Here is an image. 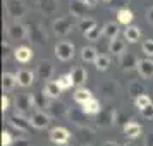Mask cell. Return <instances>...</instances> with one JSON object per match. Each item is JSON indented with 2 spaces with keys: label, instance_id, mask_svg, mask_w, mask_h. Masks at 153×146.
<instances>
[{
  "label": "cell",
  "instance_id": "obj_34",
  "mask_svg": "<svg viewBox=\"0 0 153 146\" xmlns=\"http://www.w3.org/2000/svg\"><path fill=\"white\" fill-rule=\"evenodd\" d=\"M152 103H153V102H152V98L148 96V95H141L139 98H136V100H134V105L138 107L139 110H143L145 107H148V105H152Z\"/></svg>",
  "mask_w": 153,
  "mask_h": 146
},
{
  "label": "cell",
  "instance_id": "obj_35",
  "mask_svg": "<svg viewBox=\"0 0 153 146\" xmlns=\"http://www.w3.org/2000/svg\"><path fill=\"white\" fill-rule=\"evenodd\" d=\"M100 35L103 36V29H100V26H97V28H93L90 33L86 35V38H88L90 42H95V40H98V38H100Z\"/></svg>",
  "mask_w": 153,
  "mask_h": 146
},
{
  "label": "cell",
  "instance_id": "obj_40",
  "mask_svg": "<svg viewBox=\"0 0 153 146\" xmlns=\"http://www.w3.org/2000/svg\"><path fill=\"white\" fill-rule=\"evenodd\" d=\"M9 103H10V100H9V96H7V95H4V96H2V112H7Z\"/></svg>",
  "mask_w": 153,
  "mask_h": 146
},
{
  "label": "cell",
  "instance_id": "obj_15",
  "mask_svg": "<svg viewBox=\"0 0 153 146\" xmlns=\"http://www.w3.org/2000/svg\"><path fill=\"white\" fill-rule=\"evenodd\" d=\"M36 7L45 16H50L59 9V0H36Z\"/></svg>",
  "mask_w": 153,
  "mask_h": 146
},
{
  "label": "cell",
  "instance_id": "obj_1",
  "mask_svg": "<svg viewBox=\"0 0 153 146\" xmlns=\"http://www.w3.org/2000/svg\"><path fill=\"white\" fill-rule=\"evenodd\" d=\"M28 40H31V43L36 45V47H43V45H47L48 36H47V31L42 28L40 22H33V24L28 28Z\"/></svg>",
  "mask_w": 153,
  "mask_h": 146
},
{
  "label": "cell",
  "instance_id": "obj_5",
  "mask_svg": "<svg viewBox=\"0 0 153 146\" xmlns=\"http://www.w3.org/2000/svg\"><path fill=\"white\" fill-rule=\"evenodd\" d=\"M7 35L10 40H28V28L16 21L14 24H10L7 28Z\"/></svg>",
  "mask_w": 153,
  "mask_h": 146
},
{
  "label": "cell",
  "instance_id": "obj_46",
  "mask_svg": "<svg viewBox=\"0 0 153 146\" xmlns=\"http://www.w3.org/2000/svg\"><path fill=\"white\" fill-rule=\"evenodd\" d=\"M105 2H110V0H105Z\"/></svg>",
  "mask_w": 153,
  "mask_h": 146
},
{
  "label": "cell",
  "instance_id": "obj_23",
  "mask_svg": "<svg viewBox=\"0 0 153 146\" xmlns=\"http://www.w3.org/2000/svg\"><path fill=\"white\" fill-rule=\"evenodd\" d=\"M90 100H93V93L88 88H77L74 91V102L84 105L86 102H90Z\"/></svg>",
  "mask_w": 153,
  "mask_h": 146
},
{
  "label": "cell",
  "instance_id": "obj_29",
  "mask_svg": "<svg viewBox=\"0 0 153 146\" xmlns=\"http://www.w3.org/2000/svg\"><path fill=\"white\" fill-rule=\"evenodd\" d=\"M103 36L105 38H108V40H115V38H119V24H115V22H107L103 28Z\"/></svg>",
  "mask_w": 153,
  "mask_h": 146
},
{
  "label": "cell",
  "instance_id": "obj_9",
  "mask_svg": "<svg viewBox=\"0 0 153 146\" xmlns=\"http://www.w3.org/2000/svg\"><path fill=\"white\" fill-rule=\"evenodd\" d=\"M31 108H33L31 96H28V95H17V96H16V113L26 115Z\"/></svg>",
  "mask_w": 153,
  "mask_h": 146
},
{
  "label": "cell",
  "instance_id": "obj_3",
  "mask_svg": "<svg viewBox=\"0 0 153 146\" xmlns=\"http://www.w3.org/2000/svg\"><path fill=\"white\" fill-rule=\"evenodd\" d=\"M55 55L59 60L67 62L74 57V45L71 42H59L55 45Z\"/></svg>",
  "mask_w": 153,
  "mask_h": 146
},
{
  "label": "cell",
  "instance_id": "obj_42",
  "mask_svg": "<svg viewBox=\"0 0 153 146\" xmlns=\"http://www.w3.org/2000/svg\"><path fill=\"white\" fill-rule=\"evenodd\" d=\"M84 4H86L88 7H95V5L98 4V0H84Z\"/></svg>",
  "mask_w": 153,
  "mask_h": 146
},
{
  "label": "cell",
  "instance_id": "obj_21",
  "mask_svg": "<svg viewBox=\"0 0 153 146\" xmlns=\"http://www.w3.org/2000/svg\"><path fill=\"white\" fill-rule=\"evenodd\" d=\"M71 76L74 79V86L83 88V84L86 83V77H88V72H86V69H83V67H74V69L71 70Z\"/></svg>",
  "mask_w": 153,
  "mask_h": 146
},
{
  "label": "cell",
  "instance_id": "obj_18",
  "mask_svg": "<svg viewBox=\"0 0 153 146\" xmlns=\"http://www.w3.org/2000/svg\"><path fill=\"white\" fill-rule=\"evenodd\" d=\"M139 134H141V125L138 122L129 120V122L124 124V136L127 139H136V138H139Z\"/></svg>",
  "mask_w": 153,
  "mask_h": 146
},
{
  "label": "cell",
  "instance_id": "obj_30",
  "mask_svg": "<svg viewBox=\"0 0 153 146\" xmlns=\"http://www.w3.org/2000/svg\"><path fill=\"white\" fill-rule=\"evenodd\" d=\"M98 88H100V93H103L107 98H112L115 95V91H117V86H115L114 81H105V83H102Z\"/></svg>",
  "mask_w": 153,
  "mask_h": 146
},
{
  "label": "cell",
  "instance_id": "obj_12",
  "mask_svg": "<svg viewBox=\"0 0 153 146\" xmlns=\"http://www.w3.org/2000/svg\"><path fill=\"white\" fill-rule=\"evenodd\" d=\"M9 124L12 125L14 129L21 132H28L29 131V120L24 115H19V113H14V115H10L9 117Z\"/></svg>",
  "mask_w": 153,
  "mask_h": 146
},
{
  "label": "cell",
  "instance_id": "obj_28",
  "mask_svg": "<svg viewBox=\"0 0 153 146\" xmlns=\"http://www.w3.org/2000/svg\"><path fill=\"white\" fill-rule=\"evenodd\" d=\"M145 91H146V88L139 83V81H132V83L129 84V96H131L132 100L139 98L141 95H146Z\"/></svg>",
  "mask_w": 153,
  "mask_h": 146
},
{
  "label": "cell",
  "instance_id": "obj_25",
  "mask_svg": "<svg viewBox=\"0 0 153 146\" xmlns=\"http://www.w3.org/2000/svg\"><path fill=\"white\" fill-rule=\"evenodd\" d=\"M139 38H141L139 28H136V26H127L124 29V40L127 43H136V42H139Z\"/></svg>",
  "mask_w": 153,
  "mask_h": 146
},
{
  "label": "cell",
  "instance_id": "obj_11",
  "mask_svg": "<svg viewBox=\"0 0 153 146\" xmlns=\"http://www.w3.org/2000/svg\"><path fill=\"white\" fill-rule=\"evenodd\" d=\"M36 74H38L40 79H43V81L48 83L50 79H52V76H53V65H52V62H50V60H42V62L38 64Z\"/></svg>",
  "mask_w": 153,
  "mask_h": 146
},
{
  "label": "cell",
  "instance_id": "obj_33",
  "mask_svg": "<svg viewBox=\"0 0 153 146\" xmlns=\"http://www.w3.org/2000/svg\"><path fill=\"white\" fill-rule=\"evenodd\" d=\"M108 65H110V59L108 55H98V59L95 60V67L98 70H107L108 69Z\"/></svg>",
  "mask_w": 153,
  "mask_h": 146
},
{
  "label": "cell",
  "instance_id": "obj_4",
  "mask_svg": "<svg viewBox=\"0 0 153 146\" xmlns=\"http://www.w3.org/2000/svg\"><path fill=\"white\" fill-rule=\"evenodd\" d=\"M71 139V131L65 129V127H53L50 131V141L55 143L57 146H62V145H67Z\"/></svg>",
  "mask_w": 153,
  "mask_h": 146
},
{
  "label": "cell",
  "instance_id": "obj_22",
  "mask_svg": "<svg viewBox=\"0 0 153 146\" xmlns=\"http://www.w3.org/2000/svg\"><path fill=\"white\" fill-rule=\"evenodd\" d=\"M100 112H102V103L97 98H93L83 105V113H86V115H98Z\"/></svg>",
  "mask_w": 153,
  "mask_h": 146
},
{
  "label": "cell",
  "instance_id": "obj_6",
  "mask_svg": "<svg viewBox=\"0 0 153 146\" xmlns=\"http://www.w3.org/2000/svg\"><path fill=\"white\" fill-rule=\"evenodd\" d=\"M29 122H31V125L36 127V129H45V127L50 124V113H47V112H43V110H36V112L31 113Z\"/></svg>",
  "mask_w": 153,
  "mask_h": 146
},
{
  "label": "cell",
  "instance_id": "obj_41",
  "mask_svg": "<svg viewBox=\"0 0 153 146\" xmlns=\"http://www.w3.org/2000/svg\"><path fill=\"white\" fill-rule=\"evenodd\" d=\"M146 19H148L150 24H153V7L148 9V12H146Z\"/></svg>",
  "mask_w": 153,
  "mask_h": 146
},
{
  "label": "cell",
  "instance_id": "obj_20",
  "mask_svg": "<svg viewBox=\"0 0 153 146\" xmlns=\"http://www.w3.org/2000/svg\"><path fill=\"white\" fill-rule=\"evenodd\" d=\"M60 86L57 81H48V83L45 84V88H43V93L47 95V98L50 100H57V98L60 96Z\"/></svg>",
  "mask_w": 153,
  "mask_h": 146
},
{
  "label": "cell",
  "instance_id": "obj_8",
  "mask_svg": "<svg viewBox=\"0 0 153 146\" xmlns=\"http://www.w3.org/2000/svg\"><path fill=\"white\" fill-rule=\"evenodd\" d=\"M86 9L88 5L84 4V0H71L69 2V12L72 17H77L79 21L86 17Z\"/></svg>",
  "mask_w": 153,
  "mask_h": 146
},
{
  "label": "cell",
  "instance_id": "obj_31",
  "mask_svg": "<svg viewBox=\"0 0 153 146\" xmlns=\"http://www.w3.org/2000/svg\"><path fill=\"white\" fill-rule=\"evenodd\" d=\"M81 59H83L84 62H93L95 64V60L98 59L97 50L93 48V47H84V48L81 50Z\"/></svg>",
  "mask_w": 153,
  "mask_h": 146
},
{
  "label": "cell",
  "instance_id": "obj_13",
  "mask_svg": "<svg viewBox=\"0 0 153 146\" xmlns=\"http://www.w3.org/2000/svg\"><path fill=\"white\" fill-rule=\"evenodd\" d=\"M138 72L141 77H145V79H152L153 77V60L152 59H143V60H139L138 62Z\"/></svg>",
  "mask_w": 153,
  "mask_h": 146
},
{
  "label": "cell",
  "instance_id": "obj_19",
  "mask_svg": "<svg viewBox=\"0 0 153 146\" xmlns=\"http://www.w3.org/2000/svg\"><path fill=\"white\" fill-rule=\"evenodd\" d=\"M132 19H134V14H132V10L129 7H120L117 10V22L119 24H126V28H127V26H131Z\"/></svg>",
  "mask_w": 153,
  "mask_h": 146
},
{
  "label": "cell",
  "instance_id": "obj_37",
  "mask_svg": "<svg viewBox=\"0 0 153 146\" xmlns=\"http://www.w3.org/2000/svg\"><path fill=\"white\" fill-rule=\"evenodd\" d=\"M14 145V139H12V134L9 131L2 132V146H12Z\"/></svg>",
  "mask_w": 153,
  "mask_h": 146
},
{
  "label": "cell",
  "instance_id": "obj_27",
  "mask_svg": "<svg viewBox=\"0 0 153 146\" xmlns=\"http://www.w3.org/2000/svg\"><path fill=\"white\" fill-rule=\"evenodd\" d=\"M77 28H79V31H81L84 36H86L93 28H97V21H95L93 17H84V19H81V21H79Z\"/></svg>",
  "mask_w": 153,
  "mask_h": 146
},
{
  "label": "cell",
  "instance_id": "obj_32",
  "mask_svg": "<svg viewBox=\"0 0 153 146\" xmlns=\"http://www.w3.org/2000/svg\"><path fill=\"white\" fill-rule=\"evenodd\" d=\"M57 83L60 86V90H69V88L74 86V79H72V76H71V72H69V74H62L57 79Z\"/></svg>",
  "mask_w": 153,
  "mask_h": 146
},
{
  "label": "cell",
  "instance_id": "obj_38",
  "mask_svg": "<svg viewBox=\"0 0 153 146\" xmlns=\"http://www.w3.org/2000/svg\"><path fill=\"white\" fill-rule=\"evenodd\" d=\"M141 112V115L145 119H153V103L152 105H148V107H145L143 110H139Z\"/></svg>",
  "mask_w": 153,
  "mask_h": 146
},
{
  "label": "cell",
  "instance_id": "obj_39",
  "mask_svg": "<svg viewBox=\"0 0 153 146\" xmlns=\"http://www.w3.org/2000/svg\"><path fill=\"white\" fill-rule=\"evenodd\" d=\"M12 146H31V141L24 139V138H19V139H14V145Z\"/></svg>",
  "mask_w": 153,
  "mask_h": 146
},
{
  "label": "cell",
  "instance_id": "obj_45",
  "mask_svg": "<svg viewBox=\"0 0 153 146\" xmlns=\"http://www.w3.org/2000/svg\"><path fill=\"white\" fill-rule=\"evenodd\" d=\"M124 146H134V145H132V143H127V145H124Z\"/></svg>",
  "mask_w": 153,
  "mask_h": 146
},
{
  "label": "cell",
  "instance_id": "obj_2",
  "mask_svg": "<svg viewBox=\"0 0 153 146\" xmlns=\"http://www.w3.org/2000/svg\"><path fill=\"white\" fill-rule=\"evenodd\" d=\"M5 9H7L9 16L16 21L22 19L26 14V5L22 0H5Z\"/></svg>",
  "mask_w": 153,
  "mask_h": 146
},
{
  "label": "cell",
  "instance_id": "obj_26",
  "mask_svg": "<svg viewBox=\"0 0 153 146\" xmlns=\"http://www.w3.org/2000/svg\"><path fill=\"white\" fill-rule=\"evenodd\" d=\"M17 84V76L12 72H4L2 74V88L5 91H10Z\"/></svg>",
  "mask_w": 153,
  "mask_h": 146
},
{
  "label": "cell",
  "instance_id": "obj_7",
  "mask_svg": "<svg viewBox=\"0 0 153 146\" xmlns=\"http://www.w3.org/2000/svg\"><path fill=\"white\" fill-rule=\"evenodd\" d=\"M72 29V22L69 17H59L53 21V33L57 36H67Z\"/></svg>",
  "mask_w": 153,
  "mask_h": 146
},
{
  "label": "cell",
  "instance_id": "obj_44",
  "mask_svg": "<svg viewBox=\"0 0 153 146\" xmlns=\"http://www.w3.org/2000/svg\"><path fill=\"white\" fill-rule=\"evenodd\" d=\"M146 146H153V134L148 136V139H146Z\"/></svg>",
  "mask_w": 153,
  "mask_h": 146
},
{
  "label": "cell",
  "instance_id": "obj_43",
  "mask_svg": "<svg viewBox=\"0 0 153 146\" xmlns=\"http://www.w3.org/2000/svg\"><path fill=\"white\" fill-rule=\"evenodd\" d=\"M103 146H122V145H119L117 141H105Z\"/></svg>",
  "mask_w": 153,
  "mask_h": 146
},
{
  "label": "cell",
  "instance_id": "obj_16",
  "mask_svg": "<svg viewBox=\"0 0 153 146\" xmlns=\"http://www.w3.org/2000/svg\"><path fill=\"white\" fill-rule=\"evenodd\" d=\"M48 113L50 117H64L67 113V107L64 102H59V100H53L52 103H48Z\"/></svg>",
  "mask_w": 153,
  "mask_h": 146
},
{
  "label": "cell",
  "instance_id": "obj_14",
  "mask_svg": "<svg viewBox=\"0 0 153 146\" xmlns=\"http://www.w3.org/2000/svg\"><path fill=\"white\" fill-rule=\"evenodd\" d=\"M33 50L29 48V47H24V45H21V47H17V48L14 50V57L17 62L21 64H28L31 59H33Z\"/></svg>",
  "mask_w": 153,
  "mask_h": 146
},
{
  "label": "cell",
  "instance_id": "obj_10",
  "mask_svg": "<svg viewBox=\"0 0 153 146\" xmlns=\"http://www.w3.org/2000/svg\"><path fill=\"white\" fill-rule=\"evenodd\" d=\"M138 59L134 53L131 52H124L122 55L119 57V64H120V67L122 70H132V69H138Z\"/></svg>",
  "mask_w": 153,
  "mask_h": 146
},
{
  "label": "cell",
  "instance_id": "obj_17",
  "mask_svg": "<svg viewBox=\"0 0 153 146\" xmlns=\"http://www.w3.org/2000/svg\"><path fill=\"white\" fill-rule=\"evenodd\" d=\"M16 76H17V84L22 86V88H28V86H31V84L35 83V74H33L31 70H28V69L17 70Z\"/></svg>",
  "mask_w": 153,
  "mask_h": 146
},
{
  "label": "cell",
  "instance_id": "obj_47",
  "mask_svg": "<svg viewBox=\"0 0 153 146\" xmlns=\"http://www.w3.org/2000/svg\"><path fill=\"white\" fill-rule=\"evenodd\" d=\"M62 146H67V145H62Z\"/></svg>",
  "mask_w": 153,
  "mask_h": 146
},
{
  "label": "cell",
  "instance_id": "obj_24",
  "mask_svg": "<svg viewBox=\"0 0 153 146\" xmlns=\"http://www.w3.org/2000/svg\"><path fill=\"white\" fill-rule=\"evenodd\" d=\"M126 40L124 38H115V40H112L110 42V45H108V50H110L112 53H114V55H122V53H124L126 52Z\"/></svg>",
  "mask_w": 153,
  "mask_h": 146
},
{
  "label": "cell",
  "instance_id": "obj_36",
  "mask_svg": "<svg viewBox=\"0 0 153 146\" xmlns=\"http://www.w3.org/2000/svg\"><path fill=\"white\" fill-rule=\"evenodd\" d=\"M143 52H145V55L150 59L153 57V40H146L143 42Z\"/></svg>",
  "mask_w": 153,
  "mask_h": 146
}]
</instances>
